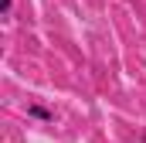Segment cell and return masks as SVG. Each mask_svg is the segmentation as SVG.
Instances as JSON below:
<instances>
[{
	"label": "cell",
	"mask_w": 146,
	"mask_h": 143,
	"mask_svg": "<svg viewBox=\"0 0 146 143\" xmlns=\"http://www.w3.org/2000/svg\"><path fill=\"white\" fill-rule=\"evenodd\" d=\"M0 10H3V14H10V10H14V0H0Z\"/></svg>",
	"instance_id": "obj_2"
},
{
	"label": "cell",
	"mask_w": 146,
	"mask_h": 143,
	"mask_svg": "<svg viewBox=\"0 0 146 143\" xmlns=\"http://www.w3.org/2000/svg\"><path fill=\"white\" fill-rule=\"evenodd\" d=\"M27 116H31V119H41V123H54V112L48 106H41V102H31V106H27Z\"/></svg>",
	"instance_id": "obj_1"
}]
</instances>
